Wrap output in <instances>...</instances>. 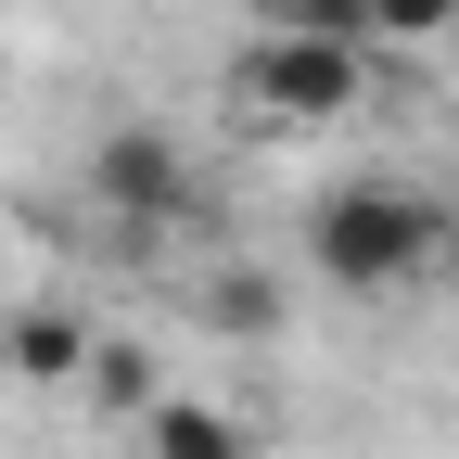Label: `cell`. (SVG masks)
I'll list each match as a JSON object with an SVG mask.
<instances>
[{
    "label": "cell",
    "mask_w": 459,
    "mask_h": 459,
    "mask_svg": "<svg viewBox=\"0 0 459 459\" xmlns=\"http://www.w3.org/2000/svg\"><path fill=\"white\" fill-rule=\"evenodd\" d=\"M307 255L332 294H395V281H434L459 255V204H434L409 179H344L307 204Z\"/></svg>",
    "instance_id": "6da1fadb"
},
{
    "label": "cell",
    "mask_w": 459,
    "mask_h": 459,
    "mask_svg": "<svg viewBox=\"0 0 459 459\" xmlns=\"http://www.w3.org/2000/svg\"><path fill=\"white\" fill-rule=\"evenodd\" d=\"M358 102H370V51L358 39L268 26V39H243V65H230V115H255V128H344Z\"/></svg>",
    "instance_id": "7a4b0ae2"
},
{
    "label": "cell",
    "mask_w": 459,
    "mask_h": 459,
    "mask_svg": "<svg viewBox=\"0 0 459 459\" xmlns=\"http://www.w3.org/2000/svg\"><path fill=\"white\" fill-rule=\"evenodd\" d=\"M90 204L115 217V230H166L192 204V153L166 141V128H102V153H90Z\"/></svg>",
    "instance_id": "3957f363"
},
{
    "label": "cell",
    "mask_w": 459,
    "mask_h": 459,
    "mask_svg": "<svg viewBox=\"0 0 459 459\" xmlns=\"http://www.w3.org/2000/svg\"><path fill=\"white\" fill-rule=\"evenodd\" d=\"M128 434H141V459H255V421L217 395H153Z\"/></svg>",
    "instance_id": "277c9868"
},
{
    "label": "cell",
    "mask_w": 459,
    "mask_h": 459,
    "mask_svg": "<svg viewBox=\"0 0 459 459\" xmlns=\"http://www.w3.org/2000/svg\"><path fill=\"white\" fill-rule=\"evenodd\" d=\"M0 358H13L26 383H65V395H77V370H90V319H77V307H13Z\"/></svg>",
    "instance_id": "5b68a950"
},
{
    "label": "cell",
    "mask_w": 459,
    "mask_h": 459,
    "mask_svg": "<svg viewBox=\"0 0 459 459\" xmlns=\"http://www.w3.org/2000/svg\"><path fill=\"white\" fill-rule=\"evenodd\" d=\"M77 395L102 421H141L153 395H166V370H153V344H128V332H90V370H77Z\"/></svg>",
    "instance_id": "8992f818"
},
{
    "label": "cell",
    "mask_w": 459,
    "mask_h": 459,
    "mask_svg": "<svg viewBox=\"0 0 459 459\" xmlns=\"http://www.w3.org/2000/svg\"><path fill=\"white\" fill-rule=\"evenodd\" d=\"M459 39V0H358V51H446Z\"/></svg>",
    "instance_id": "52a82bcc"
},
{
    "label": "cell",
    "mask_w": 459,
    "mask_h": 459,
    "mask_svg": "<svg viewBox=\"0 0 459 459\" xmlns=\"http://www.w3.org/2000/svg\"><path fill=\"white\" fill-rule=\"evenodd\" d=\"M204 319H217L230 344H268V332H281V281H268V268H217V281H204Z\"/></svg>",
    "instance_id": "ba28073f"
},
{
    "label": "cell",
    "mask_w": 459,
    "mask_h": 459,
    "mask_svg": "<svg viewBox=\"0 0 459 459\" xmlns=\"http://www.w3.org/2000/svg\"><path fill=\"white\" fill-rule=\"evenodd\" d=\"M281 26H307V39H358V0H281Z\"/></svg>",
    "instance_id": "9c48e42d"
},
{
    "label": "cell",
    "mask_w": 459,
    "mask_h": 459,
    "mask_svg": "<svg viewBox=\"0 0 459 459\" xmlns=\"http://www.w3.org/2000/svg\"><path fill=\"white\" fill-rule=\"evenodd\" d=\"M0 102H13V39H0Z\"/></svg>",
    "instance_id": "30bf717a"
}]
</instances>
